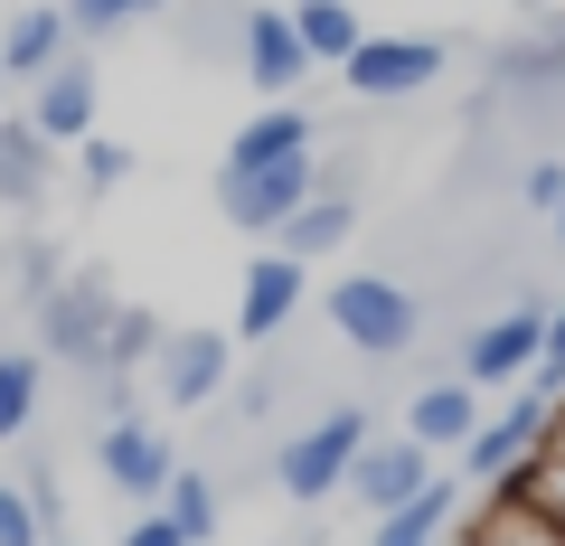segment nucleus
<instances>
[{
    "instance_id": "nucleus-1",
    "label": "nucleus",
    "mask_w": 565,
    "mask_h": 546,
    "mask_svg": "<svg viewBox=\"0 0 565 546\" xmlns=\"http://www.w3.org/2000/svg\"><path fill=\"white\" fill-rule=\"evenodd\" d=\"M367 405H330V415H311L302 433H282V452H274V490L292 508H321L330 490H349V471H359V452H367Z\"/></svg>"
},
{
    "instance_id": "nucleus-2",
    "label": "nucleus",
    "mask_w": 565,
    "mask_h": 546,
    "mask_svg": "<svg viewBox=\"0 0 565 546\" xmlns=\"http://www.w3.org/2000/svg\"><path fill=\"white\" fill-rule=\"evenodd\" d=\"M330 330H340L359 358H405V349L424 340V302L405 283H386V274H340V283H330Z\"/></svg>"
},
{
    "instance_id": "nucleus-3",
    "label": "nucleus",
    "mask_w": 565,
    "mask_h": 546,
    "mask_svg": "<svg viewBox=\"0 0 565 546\" xmlns=\"http://www.w3.org/2000/svg\"><path fill=\"white\" fill-rule=\"evenodd\" d=\"M114 283L104 274H57V292L39 302V358L57 367H95L104 377V340H114Z\"/></svg>"
},
{
    "instance_id": "nucleus-4",
    "label": "nucleus",
    "mask_w": 565,
    "mask_h": 546,
    "mask_svg": "<svg viewBox=\"0 0 565 546\" xmlns=\"http://www.w3.org/2000/svg\"><path fill=\"white\" fill-rule=\"evenodd\" d=\"M546 433H556V396H546V386H509V405L481 415V433L462 443V471L471 481H519L546 452Z\"/></svg>"
},
{
    "instance_id": "nucleus-5",
    "label": "nucleus",
    "mask_w": 565,
    "mask_h": 546,
    "mask_svg": "<svg viewBox=\"0 0 565 546\" xmlns=\"http://www.w3.org/2000/svg\"><path fill=\"white\" fill-rule=\"evenodd\" d=\"M311 189H321L311 151H302V161H274V170H236V161H226V170H217V217L245 226V236H274V226L292 217Z\"/></svg>"
},
{
    "instance_id": "nucleus-6",
    "label": "nucleus",
    "mask_w": 565,
    "mask_h": 546,
    "mask_svg": "<svg viewBox=\"0 0 565 546\" xmlns=\"http://www.w3.org/2000/svg\"><path fill=\"white\" fill-rule=\"evenodd\" d=\"M20 122L39 132L47 151H76L85 132H95V66H85V47H66V57L47 66V76H29Z\"/></svg>"
},
{
    "instance_id": "nucleus-7",
    "label": "nucleus",
    "mask_w": 565,
    "mask_h": 546,
    "mask_svg": "<svg viewBox=\"0 0 565 546\" xmlns=\"http://www.w3.org/2000/svg\"><path fill=\"white\" fill-rule=\"evenodd\" d=\"M537 358H546V302H509L500 321L471 330L462 377L471 386H527V367H537Z\"/></svg>"
},
{
    "instance_id": "nucleus-8",
    "label": "nucleus",
    "mask_w": 565,
    "mask_h": 546,
    "mask_svg": "<svg viewBox=\"0 0 565 546\" xmlns=\"http://www.w3.org/2000/svg\"><path fill=\"white\" fill-rule=\"evenodd\" d=\"M434 481H444V471H434V452H424L415 433H367L359 471H349V490H359V508H367V518H386V508L424 500Z\"/></svg>"
},
{
    "instance_id": "nucleus-9",
    "label": "nucleus",
    "mask_w": 565,
    "mask_h": 546,
    "mask_svg": "<svg viewBox=\"0 0 565 546\" xmlns=\"http://www.w3.org/2000/svg\"><path fill=\"white\" fill-rule=\"evenodd\" d=\"M349 95H424V85L444 76V39H396V29H386V39H359L349 47Z\"/></svg>"
},
{
    "instance_id": "nucleus-10",
    "label": "nucleus",
    "mask_w": 565,
    "mask_h": 546,
    "mask_svg": "<svg viewBox=\"0 0 565 546\" xmlns=\"http://www.w3.org/2000/svg\"><path fill=\"white\" fill-rule=\"evenodd\" d=\"M95 462H104V481L122 490V500H161L170 490V471H180V452H170V433L161 425H141V415H114L104 425V443H95Z\"/></svg>"
},
{
    "instance_id": "nucleus-11",
    "label": "nucleus",
    "mask_w": 565,
    "mask_h": 546,
    "mask_svg": "<svg viewBox=\"0 0 565 546\" xmlns=\"http://www.w3.org/2000/svg\"><path fill=\"white\" fill-rule=\"evenodd\" d=\"M236 57H245V85L274 95V104L311 76V47H302V29H292V10H245L236 20Z\"/></svg>"
},
{
    "instance_id": "nucleus-12",
    "label": "nucleus",
    "mask_w": 565,
    "mask_h": 546,
    "mask_svg": "<svg viewBox=\"0 0 565 546\" xmlns=\"http://www.w3.org/2000/svg\"><path fill=\"white\" fill-rule=\"evenodd\" d=\"M226 367H236V349H226L217 330H170L161 358H151V377H161V396L180 405V415H199L207 396H226Z\"/></svg>"
},
{
    "instance_id": "nucleus-13",
    "label": "nucleus",
    "mask_w": 565,
    "mask_h": 546,
    "mask_svg": "<svg viewBox=\"0 0 565 546\" xmlns=\"http://www.w3.org/2000/svg\"><path fill=\"white\" fill-rule=\"evenodd\" d=\"M405 433H415L424 452H462L471 433H481V386L471 377H434L405 396Z\"/></svg>"
},
{
    "instance_id": "nucleus-14",
    "label": "nucleus",
    "mask_w": 565,
    "mask_h": 546,
    "mask_svg": "<svg viewBox=\"0 0 565 546\" xmlns=\"http://www.w3.org/2000/svg\"><path fill=\"white\" fill-rule=\"evenodd\" d=\"M292 311H302V264L292 255H255L245 264V292H236V330L245 340H282Z\"/></svg>"
},
{
    "instance_id": "nucleus-15",
    "label": "nucleus",
    "mask_w": 565,
    "mask_h": 546,
    "mask_svg": "<svg viewBox=\"0 0 565 546\" xmlns=\"http://www.w3.org/2000/svg\"><path fill=\"white\" fill-rule=\"evenodd\" d=\"M302 151H311V114H302V104H264V114L236 122L226 161H236V170H274V161H302Z\"/></svg>"
},
{
    "instance_id": "nucleus-16",
    "label": "nucleus",
    "mask_w": 565,
    "mask_h": 546,
    "mask_svg": "<svg viewBox=\"0 0 565 546\" xmlns=\"http://www.w3.org/2000/svg\"><path fill=\"white\" fill-rule=\"evenodd\" d=\"M66 47H76L66 10H47V0H39V10H20V20L0 29V76H10V85H29V76H47V66H57Z\"/></svg>"
},
{
    "instance_id": "nucleus-17",
    "label": "nucleus",
    "mask_w": 565,
    "mask_h": 546,
    "mask_svg": "<svg viewBox=\"0 0 565 546\" xmlns=\"http://www.w3.org/2000/svg\"><path fill=\"white\" fill-rule=\"evenodd\" d=\"M349 226H359V199H330V189H311V199L274 226V255L311 264V255H330V245H349Z\"/></svg>"
},
{
    "instance_id": "nucleus-18",
    "label": "nucleus",
    "mask_w": 565,
    "mask_h": 546,
    "mask_svg": "<svg viewBox=\"0 0 565 546\" xmlns=\"http://www.w3.org/2000/svg\"><path fill=\"white\" fill-rule=\"evenodd\" d=\"M47 170H57V151H47L20 114H0V207H39Z\"/></svg>"
},
{
    "instance_id": "nucleus-19",
    "label": "nucleus",
    "mask_w": 565,
    "mask_h": 546,
    "mask_svg": "<svg viewBox=\"0 0 565 546\" xmlns=\"http://www.w3.org/2000/svg\"><path fill=\"white\" fill-rule=\"evenodd\" d=\"M292 29H302L311 66H349V47L367 39V29H359V0H292Z\"/></svg>"
},
{
    "instance_id": "nucleus-20",
    "label": "nucleus",
    "mask_w": 565,
    "mask_h": 546,
    "mask_svg": "<svg viewBox=\"0 0 565 546\" xmlns=\"http://www.w3.org/2000/svg\"><path fill=\"white\" fill-rule=\"evenodd\" d=\"M452 500H462V490H452V481H434L424 500L386 508V518L367 527V546H444V527H452Z\"/></svg>"
},
{
    "instance_id": "nucleus-21",
    "label": "nucleus",
    "mask_w": 565,
    "mask_h": 546,
    "mask_svg": "<svg viewBox=\"0 0 565 546\" xmlns=\"http://www.w3.org/2000/svg\"><path fill=\"white\" fill-rule=\"evenodd\" d=\"M39 386H47L39 349H0V443H20V433L39 425Z\"/></svg>"
},
{
    "instance_id": "nucleus-22",
    "label": "nucleus",
    "mask_w": 565,
    "mask_h": 546,
    "mask_svg": "<svg viewBox=\"0 0 565 546\" xmlns=\"http://www.w3.org/2000/svg\"><path fill=\"white\" fill-rule=\"evenodd\" d=\"M161 508H170V527H180L189 546H207V537H217V518H226V500H217V481H207V471H170Z\"/></svg>"
},
{
    "instance_id": "nucleus-23",
    "label": "nucleus",
    "mask_w": 565,
    "mask_h": 546,
    "mask_svg": "<svg viewBox=\"0 0 565 546\" xmlns=\"http://www.w3.org/2000/svg\"><path fill=\"white\" fill-rule=\"evenodd\" d=\"M161 340H170L161 311L122 302V311H114V340H104V377H122V367H151V358H161Z\"/></svg>"
},
{
    "instance_id": "nucleus-24",
    "label": "nucleus",
    "mask_w": 565,
    "mask_h": 546,
    "mask_svg": "<svg viewBox=\"0 0 565 546\" xmlns=\"http://www.w3.org/2000/svg\"><path fill=\"white\" fill-rule=\"evenodd\" d=\"M519 508H527V518H546V527L565 537V443H546L537 462L519 471Z\"/></svg>"
},
{
    "instance_id": "nucleus-25",
    "label": "nucleus",
    "mask_w": 565,
    "mask_h": 546,
    "mask_svg": "<svg viewBox=\"0 0 565 546\" xmlns=\"http://www.w3.org/2000/svg\"><path fill=\"white\" fill-rule=\"evenodd\" d=\"M170 0H66V29H76V47L85 39H122L132 20H161Z\"/></svg>"
},
{
    "instance_id": "nucleus-26",
    "label": "nucleus",
    "mask_w": 565,
    "mask_h": 546,
    "mask_svg": "<svg viewBox=\"0 0 565 546\" xmlns=\"http://www.w3.org/2000/svg\"><path fill=\"white\" fill-rule=\"evenodd\" d=\"M20 500L39 508L47 537H66V490H57V462H47V452H29V462H20Z\"/></svg>"
},
{
    "instance_id": "nucleus-27",
    "label": "nucleus",
    "mask_w": 565,
    "mask_h": 546,
    "mask_svg": "<svg viewBox=\"0 0 565 546\" xmlns=\"http://www.w3.org/2000/svg\"><path fill=\"white\" fill-rule=\"evenodd\" d=\"M85 189H95V199H104V189H122V180H132V151H122V142H104V132H85Z\"/></svg>"
},
{
    "instance_id": "nucleus-28",
    "label": "nucleus",
    "mask_w": 565,
    "mask_h": 546,
    "mask_svg": "<svg viewBox=\"0 0 565 546\" xmlns=\"http://www.w3.org/2000/svg\"><path fill=\"white\" fill-rule=\"evenodd\" d=\"M0 546H47V527H39V508L20 500V481H0Z\"/></svg>"
},
{
    "instance_id": "nucleus-29",
    "label": "nucleus",
    "mask_w": 565,
    "mask_h": 546,
    "mask_svg": "<svg viewBox=\"0 0 565 546\" xmlns=\"http://www.w3.org/2000/svg\"><path fill=\"white\" fill-rule=\"evenodd\" d=\"M20 292H29V302H47V292H57V255H47L39 236H20Z\"/></svg>"
},
{
    "instance_id": "nucleus-30",
    "label": "nucleus",
    "mask_w": 565,
    "mask_h": 546,
    "mask_svg": "<svg viewBox=\"0 0 565 546\" xmlns=\"http://www.w3.org/2000/svg\"><path fill=\"white\" fill-rule=\"evenodd\" d=\"M527 207H546V217H556V207H565V161H527Z\"/></svg>"
},
{
    "instance_id": "nucleus-31",
    "label": "nucleus",
    "mask_w": 565,
    "mask_h": 546,
    "mask_svg": "<svg viewBox=\"0 0 565 546\" xmlns=\"http://www.w3.org/2000/svg\"><path fill=\"white\" fill-rule=\"evenodd\" d=\"M122 546H189V537L170 527V508H132V527H122Z\"/></svg>"
},
{
    "instance_id": "nucleus-32",
    "label": "nucleus",
    "mask_w": 565,
    "mask_h": 546,
    "mask_svg": "<svg viewBox=\"0 0 565 546\" xmlns=\"http://www.w3.org/2000/svg\"><path fill=\"white\" fill-rule=\"evenodd\" d=\"M481 546H565V537H556V527H546V518H527V508H519V527L500 518V527H490Z\"/></svg>"
},
{
    "instance_id": "nucleus-33",
    "label": "nucleus",
    "mask_w": 565,
    "mask_h": 546,
    "mask_svg": "<svg viewBox=\"0 0 565 546\" xmlns=\"http://www.w3.org/2000/svg\"><path fill=\"white\" fill-rule=\"evenodd\" d=\"M546 358H565V311H546Z\"/></svg>"
},
{
    "instance_id": "nucleus-34",
    "label": "nucleus",
    "mask_w": 565,
    "mask_h": 546,
    "mask_svg": "<svg viewBox=\"0 0 565 546\" xmlns=\"http://www.w3.org/2000/svg\"><path fill=\"white\" fill-rule=\"evenodd\" d=\"M0 114H10V76H0Z\"/></svg>"
},
{
    "instance_id": "nucleus-35",
    "label": "nucleus",
    "mask_w": 565,
    "mask_h": 546,
    "mask_svg": "<svg viewBox=\"0 0 565 546\" xmlns=\"http://www.w3.org/2000/svg\"><path fill=\"white\" fill-rule=\"evenodd\" d=\"M556 245H565V207H556Z\"/></svg>"
},
{
    "instance_id": "nucleus-36",
    "label": "nucleus",
    "mask_w": 565,
    "mask_h": 546,
    "mask_svg": "<svg viewBox=\"0 0 565 546\" xmlns=\"http://www.w3.org/2000/svg\"><path fill=\"white\" fill-rule=\"evenodd\" d=\"M47 546H66V537H47Z\"/></svg>"
}]
</instances>
